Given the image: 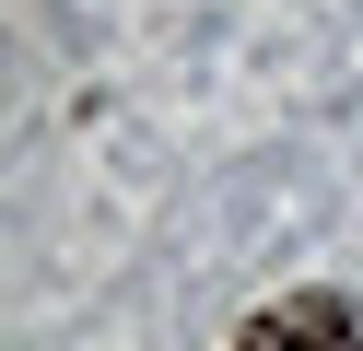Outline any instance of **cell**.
Listing matches in <instances>:
<instances>
[{
    "label": "cell",
    "mask_w": 363,
    "mask_h": 351,
    "mask_svg": "<svg viewBox=\"0 0 363 351\" xmlns=\"http://www.w3.org/2000/svg\"><path fill=\"white\" fill-rule=\"evenodd\" d=\"M235 351H363V316H352L340 293H281V304L246 316Z\"/></svg>",
    "instance_id": "cell-1"
}]
</instances>
